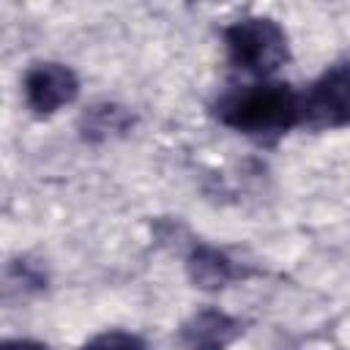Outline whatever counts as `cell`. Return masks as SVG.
<instances>
[{"label": "cell", "mask_w": 350, "mask_h": 350, "mask_svg": "<svg viewBox=\"0 0 350 350\" xmlns=\"http://www.w3.org/2000/svg\"><path fill=\"white\" fill-rule=\"evenodd\" d=\"M211 112L221 126L271 145L290 129L301 126V93L276 79L235 85L213 101Z\"/></svg>", "instance_id": "1"}, {"label": "cell", "mask_w": 350, "mask_h": 350, "mask_svg": "<svg viewBox=\"0 0 350 350\" xmlns=\"http://www.w3.org/2000/svg\"><path fill=\"white\" fill-rule=\"evenodd\" d=\"M227 60L254 77H271L290 60L284 27L271 16H243L221 30Z\"/></svg>", "instance_id": "2"}, {"label": "cell", "mask_w": 350, "mask_h": 350, "mask_svg": "<svg viewBox=\"0 0 350 350\" xmlns=\"http://www.w3.org/2000/svg\"><path fill=\"white\" fill-rule=\"evenodd\" d=\"M301 126L312 131L350 126V63L331 66L301 93Z\"/></svg>", "instance_id": "3"}, {"label": "cell", "mask_w": 350, "mask_h": 350, "mask_svg": "<svg viewBox=\"0 0 350 350\" xmlns=\"http://www.w3.org/2000/svg\"><path fill=\"white\" fill-rule=\"evenodd\" d=\"M22 93L36 118H49L79 96V77L66 63H33L22 77Z\"/></svg>", "instance_id": "4"}, {"label": "cell", "mask_w": 350, "mask_h": 350, "mask_svg": "<svg viewBox=\"0 0 350 350\" xmlns=\"http://www.w3.org/2000/svg\"><path fill=\"white\" fill-rule=\"evenodd\" d=\"M186 276L194 287L216 293V290H224L235 282L254 276V268L232 260L227 252H221L211 243H194L191 252L186 254Z\"/></svg>", "instance_id": "5"}, {"label": "cell", "mask_w": 350, "mask_h": 350, "mask_svg": "<svg viewBox=\"0 0 350 350\" xmlns=\"http://www.w3.org/2000/svg\"><path fill=\"white\" fill-rule=\"evenodd\" d=\"M243 334V323L216 306L197 309L178 328L183 350H227Z\"/></svg>", "instance_id": "6"}, {"label": "cell", "mask_w": 350, "mask_h": 350, "mask_svg": "<svg viewBox=\"0 0 350 350\" xmlns=\"http://www.w3.org/2000/svg\"><path fill=\"white\" fill-rule=\"evenodd\" d=\"M134 123L137 118L129 107L115 104V101H93L90 107L82 109L77 129L85 142H107V139H115L131 131Z\"/></svg>", "instance_id": "7"}, {"label": "cell", "mask_w": 350, "mask_h": 350, "mask_svg": "<svg viewBox=\"0 0 350 350\" xmlns=\"http://www.w3.org/2000/svg\"><path fill=\"white\" fill-rule=\"evenodd\" d=\"M46 271L27 260V257H19V260H11L8 268H5V298H11L14 293L19 295H33V293H41L46 290Z\"/></svg>", "instance_id": "8"}, {"label": "cell", "mask_w": 350, "mask_h": 350, "mask_svg": "<svg viewBox=\"0 0 350 350\" xmlns=\"http://www.w3.org/2000/svg\"><path fill=\"white\" fill-rule=\"evenodd\" d=\"M79 350H148V342L139 334L112 328V331H101L90 336Z\"/></svg>", "instance_id": "9"}, {"label": "cell", "mask_w": 350, "mask_h": 350, "mask_svg": "<svg viewBox=\"0 0 350 350\" xmlns=\"http://www.w3.org/2000/svg\"><path fill=\"white\" fill-rule=\"evenodd\" d=\"M0 350H52V347L38 339H5Z\"/></svg>", "instance_id": "10"}]
</instances>
